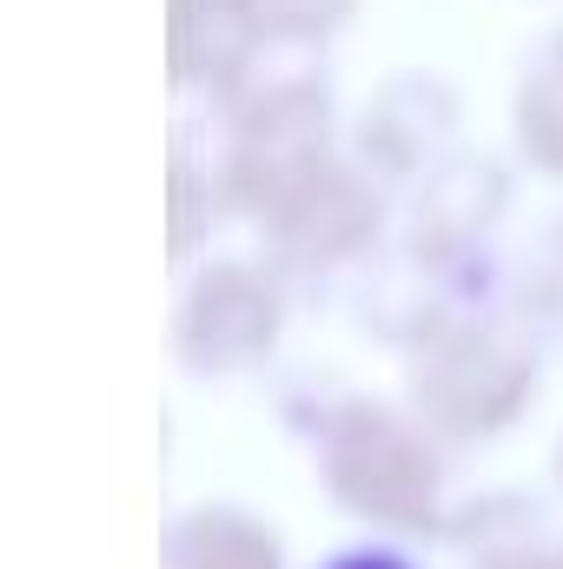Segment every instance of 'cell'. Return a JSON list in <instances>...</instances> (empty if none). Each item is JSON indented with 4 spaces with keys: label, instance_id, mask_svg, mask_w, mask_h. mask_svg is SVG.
<instances>
[{
    "label": "cell",
    "instance_id": "9",
    "mask_svg": "<svg viewBox=\"0 0 563 569\" xmlns=\"http://www.w3.org/2000/svg\"><path fill=\"white\" fill-rule=\"evenodd\" d=\"M159 569H292V557H285V537L273 517L226 503V497H206L166 523Z\"/></svg>",
    "mask_w": 563,
    "mask_h": 569
},
{
    "label": "cell",
    "instance_id": "10",
    "mask_svg": "<svg viewBox=\"0 0 563 569\" xmlns=\"http://www.w3.org/2000/svg\"><path fill=\"white\" fill-rule=\"evenodd\" d=\"M504 127H511V159L531 179L563 186V20L517 60Z\"/></svg>",
    "mask_w": 563,
    "mask_h": 569
},
{
    "label": "cell",
    "instance_id": "5",
    "mask_svg": "<svg viewBox=\"0 0 563 569\" xmlns=\"http://www.w3.org/2000/svg\"><path fill=\"white\" fill-rule=\"evenodd\" d=\"M517 159L491 146H457L444 166H431L418 186L398 199V246L444 272H484L504 266L497 239L517 206Z\"/></svg>",
    "mask_w": 563,
    "mask_h": 569
},
{
    "label": "cell",
    "instance_id": "14",
    "mask_svg": "<svg viewBox=\"0 0 563 569\" xmlns=\"http://www.w3.org/2000/svg\"><path fill=\"white\" fill-rule=\"evenodd\" d=\"M318 569H424L405 543H385V537H372V543H352V550H332Z\"/></svg>",
    "mask_w": 563,
    "mask_h": 569
},
{
    "label": "cell",
    "instance_id": "12",
    "mask_svg": "<svg viewBox=\"0 0 563 569\" xmlns=\"http://www.w3.org/2000/svg\"><path fill=\"white\" fill-rule=\"evenodd\" d=\"M511 305L544 345H563V206L511 246Z\"/></svg>",
    "mask_w": 563,
    "mask_h": 569
},
{
    "label": "cell",
    "instance_id": "8",
    "mask_svg": "<svg viewBox=\"0 0 563 569\" xmlns=\"http://www.w3.org/2000/svg\"><path fill=\"white\" fill-rule=\"evenodd\" d=\"M259 27L239 13V0H166V73L172 93L192 107L226 100V87L259 53Z\"/></svg>",
    "mask_w": 563,
    "mask_h": 569
},
{
    "label": "cell",
    "instance_id": "13",
    "mask_svg": "<svg viewBox=\"0 0 563 569\" xmlns=\"http://www.w3.org/2000/svg\"><path fill=\"white\" fill-rule=\"evenodd\" d=\"M239 13L266 40H318V47H332L365 13V0H239Z\"/></svg>",
    "mask_w": 563,
    "mask_h": 569
},
{
    "label": "cell",
    "instance_id": "3",
    "mask_svg": "<svg viewBox=\"0 0 563 569\" xmlns=\"http://www.w3.org/2000/svg\"><path fill=\"white\" fill-rule=\"evenodd\" d=\"M298 284L253 246V252H206L172 284L166 345L172 365L199 385H239L273 371L292 331Z\"/></svg>",
    "mask_w": 563,
    "mask_h": 569
},
{
    "label": "cell",
    "instance_id": "6",
    "mask_svg": "<svg viewBox=\"0 0 563 569\" xmlns=\"http://www.w3.org/2000/svg\"><path fill=\"white\" fill-rule=\"evenodd\" d=\"M345 146L405 199L431 166H444L464 146V93L437 67H398L385 73L358 113L345 120Z\"/></svg>",
    "mask_w": 563,
    "mask_h": 569
},
{
    "label": "cell",
    "instance_id": "11",
    "mask_svg": "<svg viewBox=\"0 0 563 569\" xmlns=\"http://www.w3.org/2000/svg\"><path fill=\"white\" fill-rule=\"evenodd\" d=\"M219 226H233V219H226V199H219L213 146L199 133V120H179L172 152H166V252H172V272L199 266L213 252Z\"/></svg>",
    "mask_w": 563,
    "mask_h": 569
},
{
    "label": "cell",
    "instance_id": "4",
    "mask_svg": "<svg viewBox=\"0 0 563 569\" xmlns=\"http://www.w3.org/2000/svg\"><path fill=\"white\" fill-rule=\"evenodd\" d=\"M259 252L279 266L298 291L312 284H345L365 272L392 239H398V192L345 146L325 172H312L279 212L253 232Z\"/></svg>",
    "mask_w": 563,
    "mask_h": 569
},
{
    "label": "cell",
    "instance_id": "7",
    "mask_svg": "<svg viewBox=\"0 0 563 569\" xmlns=\"http://www.w3.org/2000/svg\"><path fill=\"white\" fill-rule=\"evenodd\" d=\"M444 550L464 569H563V530L531 490H471L451 503Z\"/></svg>",
    "mask_w": 563,
    "mask_h": 569
},
{
    "label": "cell",
    "instance_id": "1",
    "mask_svg": "<svg viewBox=\"0 0 563 569\" xmlns=\"http://www.w3.org/2000/svg\"><path fill=\"white\" fill-rule=\"evenodd\" d=\"M312 450V477L325 490V503L385 537V543H444L451 523V443L424 425L405 398H378V391H345L305 437Z\"/></svg>",
    "mask_w": 563,
    "mask_h": 569
},
{
    "label": "cell",
    "instance_id": "15",
    "mask_svg": "<svg viewBox=\"0 0 563 569\" xmlns=\"http://www.w3.org/2000/svg\"><path fill=\"white\" fill-rule=\"evenodd\" d=\"M551 477H557V490H563V437H557V450H551Z\"/></svg>",
    "mask_w": 563,
    "mask_h": 569
},
{
    "label": "cell",
    "instance_id": "2",
    "mask_svg": "<svg viewBox=\"0 0 563 569\" xmlns=\"http://www.w3.org/2000/svg\"><path fill=\"white\" fill-rule=\"evenodd\" d=\"M544 338L511 298L444 311L418 345L398 351V398L451 450H491L544 398Z\"/></svg>",
    "mask_w": 563,
    "mask_h": 569
}]
</instances>
